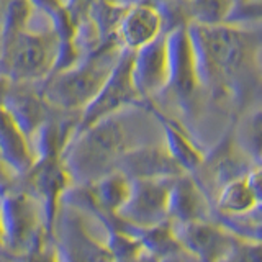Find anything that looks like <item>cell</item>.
<instances>
[{
    "mask_svg": "<svg viewBox=\"0 0 262 262\" xmlns=\"http://www.w3.org/2000/svg\"><path fill=\"white\" fill-rule=\"evenodd\" d=\"M16 179L18 177H16L13 172L8 169L2 161H0V196H2L4 193H7L16 184Z\"/></svg>",
    "mask_w": 262,
    "mask_h": 262,
    "instance_id": "28",
    "label": "cell"
},
{
    "mask_svg": "<svg viewBox=\"0 0 262 262\" xmlns=\"http://www.w3.org/2000/svg\"><path fill=\"white\" fill-rule=\"evenodd\" d=\"M211 211L207 195L193 176L180 174L170 180L167 195V220L170 223L210 220Z\"/></svg>",
    "mask_w": 262,
    "mask_h": 262,
    "instance_id": "14",
    "label": "cell"
},
{
    "mask_svg": "<svg viewBox=\"0 0 262 262\" xmlns=\"http://www.w3.org/2000/svg\"><path fill=\"white\" fill-rule=\"evenodd\" d=\"M187 28L192 38L200 85L228 90L254 54L249 35L231 23L215 27L190 23Z\"/></svg>",
    "mask_w": 262,
    "mask_h": 262,
    "instance_id": "3",
    "label": "cell"
},
{
    "mask_svg": "<svg viewBox=\"0 0 262 262\" xmlns=\"http://www.w3.org/2000/svg\"><path fill=\"white\" fill-rule=\"evenodd\" d=\"M172 179L131 180L129 196L117 216L136 228H149L169 221L167 195Z\"/></svg>",
    "mask_w": 262,
    "mask_h": 262,
    "instance_id": "10",
    "label": "cell"
},
{
    "mask_svg": "<svg viewBox=\"0 0 262 262\" xmlns=\"http://www.w3.org/2000/svg\"><path fill=\"white\" fill-rule=\"evenodd\" d=\"M4 106L27 135L30 144L33 136L38 133V129L45 125V121L51 115V108L43 100L39 89H35V84H15L13 82L5 97Z\"/></svg>",
    "mask_w": 262,
    "mask_h": 262,
    "instance_id": "16",
    "label": "cell"
},
{
    "mask_svg": "<svg viewBox=\"0 0 262 262\" xmlns=\"http://www.w3.org/2000/svg\"><path fill=\"white\" fill-rule=\"evenodd\" d=\"M0 161L16 177L27 174L35 162L30 139L4 105H0Z\"/></svg>",
    "mask_w": 262,
    "mask_h": 262,
    "instance_id": "18",
    "label": "cell"
},
{
    "mask_svg": "<svg viewBox=\"0 0 262 262\" xmlns=\"http://www.w3.org/2000/svg\"><path fill=\"white\" fill-rule=\"evenodd\" d=\"M256 207L257 203L254 200L244 177H237L220 187L213 211L220 213V215L234 216L244 215V213L254 210Z\"/></svg>",
    "mask_w": 262,
    "mask_h": 262,
    "instance_id": "22",
    "label": "cell"
},
{
    "mask_svg": "<svg viewBox=\"0 0 262 262\" xmlns=\"http://www.w3.org/2000/svg\"><path fill=\"white\" fill-rule=\"evenodd\" d=\"M18 184L39 202L45 216L48 237H53L54 223L59 213L62 196L72 187L61 156H43L33 162L27 174L18 177Z\"/></svg>",
    "mask_w": 262,
    "mask_h": 262,
    "instance_id": "8",
    "label": "cell"
},
{
    "mask_svg": "<svg viewBox=\"0 0 262 262\" xmlns=\"http://www.w3.org/2000/svg\"><path fill=\"white\" fill-rule=\"evenodd\" d=\"M123 48L117 39L102 45L71 68L53 72L41 82L39 94L51 110L80 113L110 77Z\"/></svg>",
    "mask_w": 262,
    "mask_h": 262,
    "instance_id": "2",
    "label": "cell"
},
{
    "mask_svg": "<svg viewBox=\"0 0 262 262\" xmlns=\"http://www.w3.org/2000/svg\"><path fill=\"white\" fill-rule=\"evenodd\" d=\"M260 53H262V49H260ZM260 69H262V62H260Z\"/></svg>",
    "mask_w": 262,
    "mask_h": 262,
    "instance_id": "31",
    "label": "cell"
},
{
    "mask_svg": "<svg viewBox=\"0 0 262 262\" xmlns=\"http://www.w3.org/2000/svg\"><path fill=\"white\" fill-rule=\"evenodd\" d=\"M167 57L169 82L166 90H170L182 106H188L195 100L202 85L192 38L187 27H176L167 31Z\"/></svg>",
    "mask_w": 262,
    "mask_h": 262,
    "instance_id": "9",
    "label": "cell"
},
{
    "mask_svg": "<svg viewBox=\"0 0 262 262\" xmlns=\"http://www.w3.org/2000/svg\"><path fill=\"white\" fill-rule=\"evenodd\" d=\"M59 48L61 36L53 20L35 27L31 20L28 28L0 38V74L15 84L43 82L56 68Z\"/></svg>",
    "mask_w": 262,
    "mask_h": 262,
    "instance_id": "4",
    "label": "cell"
},
{
    "mask_svg": "<svg viewBox=\"0 0 262 262\" xmlns=\"http://www.w3.org/2000/svg\"><path fill=\"white\" fill-rule=\"evenodd\" d=\"M146 103L147 102L139 97L133 82V51L123 49L117 66L100 89V92L80 112L77 131L128 108L146 106Z\"/></svg>",
    "mask_w": 262,
    "mask_h": 262,
    "instance_id": "6",
    "label": "cell"
},
{
    "mask_svg": "<svg viewBox=\"0 0 262 262\" xmlns=\"http://www.w3.org/2000/svg\"><path fill=\"white\" fill-rule=\"evenodd\" d=\"M131 180L121 174L120 170H113L105 177L98 179L90 185H80L84 190L85 200L97 210L117 215L118 210L125 205L131 192Z\"/></svg>",
    "mask_w": 262,
    "mask_h": 262,
    "instance_id": "19",
    "label": "cell"
},
{
    "mask_svg": "<svg viewBox=\"0 0 262 262\" xmlns=\"http://www.w3.org/2000/svg\"><path fill=\"white\" fill-rule=\"evenodd\" d=\"M133 236L141 243L143 251L146 254H149L156 260L184 252L176 239L174 231H172L170 221H164L161 225L149 226V228L135 226Z\"/></svg>",
    "mask_w": 262,
    "mask_h": 262,
    "instance_id": "21",
    "label": "cell"
},
{
    "mask_svg": "<svg viewBox=\"0 0 262 262\" xmlns=\"http://www.w3.org/2000/svg\"><path fill=\"white\" fill-rule=\"evenodd\" d=\"M244 180L248 184L256 203L262 205V164L251 167L248 170V174L244 176Z\"/></svg>",
    "mask_w": 262,
    "mask_h": 262,
    "instance_id": "27",
    "label": "cell"
},
{
    "mask_svg": "<svg viewBox=\"0 0 262 262\" xmlns=\"http://www.w3.org/2000/svg\"><path fill=\"white\" fill-rule=\"evenodd\" d=\"M112 115L77 131L62 151V164L72 185H90L117 170L121 156L131 144L128 112Z\"/></svg>",
    "mask_w": 262,
    "mask_h": 262,
    "instance_id": "1",
    "label": "cell"
},
{
    "mask_svg": "<svg viewBox=\"0 0 262 262\" xmlns=\"http://www.w3.org/2000/svg\"><path fill=\"white\" fill-rule=\"evenodd\" d=\"M12 84H13V82H12L10 79L0 74V105H4L5 97H7V94H8V90H10Z\"/></svg>",
    "mask_w": 262,
    "mask_h": 262,
    "instance_id": "29",
    "label": "cell"
},
{
    "mask_svg": "<svg viewBox=\"0 0 262 262\" xmlns=\"http://www.w3.org/2000/svg\"><path fill=\"white\" fill-rule=\"evenodd\" d=\"M133 82L139 97L149 102L164 92L169 82L167 33L133 51Z\"/></svg>",
    "mask_w": 262,
    "mask_h": 262,
    "instance_id": "12",
    "label": "cell"
},
{
    "mask_svg": "<svg viewBox=\"0 0 262 262\" xmlns=\"http://www.w3.org/2000/svg\"><path fill=\"white\" fill-rule=\"evenodd\" d=\"M158 262H184L182 259L179 257V254H176V256H169V257H164V259H159Z\"/></svg>",
    "mask_w": 262,
    "mask_h": 262,
    "instance_id": "30",
    "label": "cell"
},
{
    "mask_svg": "<svg viewBox=\"0 0 262 262\" xmlns=\"http://www.w3.org/2000/svg\"><path fill=\"white\" fill-rule=\"evenodd\" d=\"M162 27V13L154 5L135 4L123 15L117 28V41L123 49L138 51L164 33Z\"/></svg>",
    "mask_w": 262,
    "mask_h": 262,
    "instance_id": "15",
    "label": "cell"
},
{
    "mask_svg": "<svg viewBox=\"0 0 262 262\" xmlns=\"http://www.w3.org/2000/svg\"><path fill=\"white\" fill-rule=\"evenodd\" d=\"M146 110L152 113L154 118L159 121L164 133V147H166L170 158L174 159V162L182 169L184 174L193 176L195 172H199L205 164V154L195 146L188 135L180 128V125L166 117L149 102L146 105Z\"/></svg>",
    "mask_w": 262,
    "mask_h": 262,
    "instance_id": "17",
    "label": "cell"
},
{
    "mask_svg": "<svg viewBox=\"0 0 262 262\" xmlns=\"http://www.w3.org/2000/svg\"><path fill=\"white\" fill-rule=\"evenodd\" d=\"M170 225L180 249L196 262H218L236 239V236L211 220Z\"/></svg>",
    "mask_w": 262,
    "mask_h": 262,
    "instance_id": "11",
    "label": "cell"
},
{
    "mask_svg": "<svg viewBox=\"0 0 262 262\" xmlns=\"http://www.w3.org/2000/svg\"><path fill=\"white\" fill-rule=\"evenodd\" d=\"M105 246L113 260H131L144 254L141 243L131 234V226L128 223L125 228L106 231Z\"/></svg>",
    "mask_w": 262,
    "mask_h": 262,
    "instance_id": "24",
    "label": "cell"
},
{
    "mask_svg": "<svg viewBox=\"0 0 262 262\" xmlns=\"http://www.w3.org/2000/svg\"><path fill=\"white\" fill-rule=\"evenodd\" d=\"M7 259L8 262H57L51 243L23 254H7Z\"/></svg>",
    "mask_w": 262,
    "mask_h": 262,
    "instance_id": "26",
    "label": "cell"
},
{
    "mask_svg": "<svg viewBox=\"0 0 262 262\" xmlns=\"http://www.w3.org/2000/svg\"><path fill=\"white\" fill-rule=\"evenodd\" d=\"M218 262H262V243L236 237Z\"/></svg>",
    "mask_w": 262,
    "mask_h": 262,
    "instance_id": "25",
    "label": "cell"
},
{
    "mask_svg": "<svg viewBox=\"0 0 262 262\" xmlns=\"http://www.w3.org/2000/svg\"><path fill=\"white\" fill-rule=\"evenodd\" d=\"M234 144L251 164H262V106L243 115L237 121Z\"/></svg>",
    "mask_w": 262,
    "mask_h": 262,
    "instance_id": "20",
    "label": "cell"
},
{
    "mask_svg": "<svg viewBox=\"0 0 262 262\" xmlns=\"http://www.w3.org/2000/svg\"><path fill=\"white\" fill-rule=\"evenodd\" d=\"M117 170L125 174L129 180L149 179H172L184 174L166 147L156 144H138L121 156Z\"/></svg>",
    "mask_w": 262,
    "mask_h": 262,
    "instance_id": "13",
    "label": "cell"
},
{
    "mask_svg": "<svg viewBox=\"0 0 262 262\" xmlns=\"http://www.w3.org/2000/svg\"><path fill=\"white\" fill-rule=\"evenodd\" d=\"M192 23L203 27L229 23L236 10V0H188Z\"/></svg>",
    "mask_w": 262,
    "mask_h": 262,
    "instance_id": "23",
    "label": "cell"
},
{
    "mask_svg": "<svg viewBox=\"0 0 262 262\" xmlns=\"http://www.w3.org/2000/svg\"><path fill=\"white\" fill-rule=\"evenodd\" d=\"M51 244L57 262H115L105 243L90 234L85 216L66 203L57 213Z\"/></svg>",
    "mask_w": 262,
    "mask_h": 262,
    "instance_id": "7",
    "label": "cell"
},
{
    "mask_svg": "<svg viewBox=\"0 0 262 262\" xmlns=\"http://www.w3.org/2000/svg\"><path fill=\"white\" fill-rule=\"evenodd\" d=\"M0 223L7 254H23L49 244L39 202L16 184L0 196Z\"/></svg>",
    "mask_w": 262,
    "mask_h": 262,
    "instance_id": "5",
    "label": "cell"
}]
</instances>
